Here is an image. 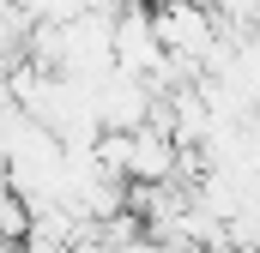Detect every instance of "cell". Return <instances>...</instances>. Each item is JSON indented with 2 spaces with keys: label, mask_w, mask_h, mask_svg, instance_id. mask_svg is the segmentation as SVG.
<instances>
[{
  "label": "cell",
  "mask_w": 260,
  "mask_h": 253,
  "mask_svg": "<svg viewBox=\"0 0 260 253\" xmlns=\"http://www.w3.org/2000/svg\"><path fill=\"white\" fill-rule=\"evenodd\" d=\"M18 253H73V247L55 241V235H43V229H24V235H18Z\"/></svg>",
  "instance_id": "cell-1"
}]
</instances>
